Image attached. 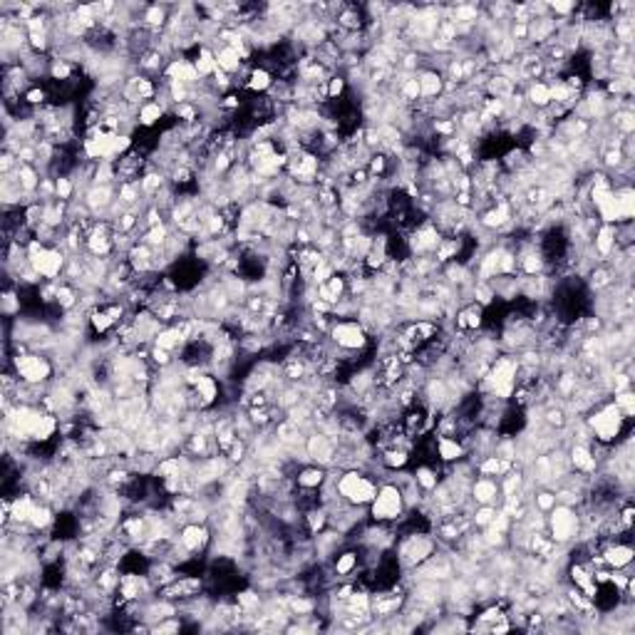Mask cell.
Returning a JSON list of instances; mask_svg holds the SVG:
<instances>
[{
	"label": "cell",
	"mask_w": 635,
	"mask_h": 635,
	"mask_svg": "<svg viewBox=\"0 0 635 635\" xmlns=\"http://www.w3.org/2000/svg\"><path fill=\"white\" fill-rule=\"evenodd\" d=\"M333 481H335L340 499L352 506H370L377 496V484L360 469H343V474Z\"/></svg>",
	"instance_id": "obj_1"
},
{
	"label": "cell",
	"mask_w": 635,
	"mask_h": 635,
	"mask_svg": "<svg viewBox=\"0 0 635 635\" xmlns=\"http://www.w3.org/2000/svg\"><path fill=\"white\" fill-rule=\"evenodd\" d=\"M623 422H625V417H623L621 407L616 402H606L596 412H590L586 417V427L593 435V440H598L601 444H610V442H616L621 437Z\"/></svg>",
	"instance_id": "obj_2"
},
{
	"label": "cell",
	"mask_w": 635,
	"mask_h": 635,
	"mask_svg": "<svg viewBox=\"0 0 635 635\" xmlns=\"http://www.w3.org/2000/svg\"><path fill=\"white\" fill-rule=\"evenodd\" d=\"M546 529L551 534V541L558 546H568L581 536V514L573 506L556 504L546 516Z\"/></svg>",
	"instance_id": "obj_3"
},
{
	"label": "cell",
	"mask_w": 635,
	"mask_h": 635,
	"mask_svg": "<svg viewBox=\"0 0 635 635\" xmlns=\"http://www.w3.org/2000/svg\"><path fill=\"white\" fill-rule=\"evenodd\" d=\"M405 512V494L397 484L387 481V484L377 486V496L370 504V516L375 524H387V521H397Z\"/></svg>",
	"instance_id": "obj_4"
},
{
	"label": "cell",
	"mask_w": 635,
	"mask_h": 635,
	"mask_svg": "<svg viewBox=\"0 0 635 635\" xmlns=\"http://www.w3.org/2000/svg\"><path fill=\"white\" fill-rule=\"evenodd\" d=\"M13 372L20 377V383L25 385H47L52 377V363L40 352H25V355L10 357Z\"/></svg>",
	"instance_id": "obj_5"
},
{
	"label": "cell",
	"mask_w": 635,
	"mask_h": 635,
	"mask_svg": "<svg viewBox=\"0 0 635 635\" xmlns=\"http://www.w3.org/2000/svg\"><path fill=\"white\" fill-rule=\"evenodd\" d=\"M208 541H211V531H208L206 524H184L179 529V534H176V544L171 556L184 561V558L204 551L208 546Z\"/></svg>",
	"instance_id": "obj_6"
},
{
	"label": "cell",
	"mask_w": 635,
	"mask_h": 635,
	"mask_svg": "<svg viewBox=\"0 0 635 635\" xmlns=\"http://www.w3.org/2000/svg\"><path fill=\"white\" fill-rule=\"evenodd\" d=\"M305 457H308V462H313V464H318V467H333L335 464V457H337V437L335 435H328V432H320V429H315V432H311V435H305Z\"/></svg>",
	"instance_id": "obj_7"
},
{
	"label": "cell",
	"mask_w": 635,
	"mask_h": 635,
	"mask_svg": "<svg viewBox=\"0 0 635 635\" xmlns=\"http://www.w3.org/2000/svg\"><path fill=\"white\" fill-rule=\"evenodd\" d=\"M328 335H331L333 345H337L345 352L363 350L365 345H368V333H365V328L357 320H335Z\"/></svg>",
	"instance_id": "obj_8"
},
{
	"label": "cell",
	"mask_w": 635,
	"mask_h": 635,
	"mask_svg": "<svg viewBox=\"0 0 635 635\" xmlns=\"http://www.w3.org/2000/svg\"><path fill=\"white\" fill-rule=\"evenodd\" d=\"M437 544L424 534H412V536L400 546V561L402 566L407 568H417L420 564H424L429 556H435Z\"/></svg>",
	"instance_id": "obj_9"
},
{
	"label": "cell",
	"mask_w": 635,
	"mask_h": 635,
	"mask_svg": "<svg viewBox=\"0 0 635 635\" xmlns=\"http://www.w3.org/2000/svg\"><path fill=\"white\" fill-rule=\"evenodd\" d=\"M568 467L578 474H586V477H593L598 472V457L596 452L590 449V444H581V442H573L568 449Z\"/></svg>",
	"instance_id": "obj_10"
},
{
	"label": "cell",
	"mask_w": 635,
	"mask_h": 635,
	"mask_svg": "<svg viewBox=\"0 0 635 635\" xmlns=\"http://www.w3.org/2000/svg\"><path fill=\"white\" fill-rule=\"evenodd\" d=\"M469 499L477 506H496L501 501L499 481L494 477H479L469 486Z\"/></svg>",
	"instance_id": "obj_11"
},
{
	"label": "cell",
	"mask_w": 635,
	"mask_h": 635,
	"mask_svg": "<svg viewBox=\"0 0 635 635\" xmlns=\"http://www.w3.org/2000/svg\"><path fill=\"white\" fill-rule=\"evenodd\" d=\"M405 603H407V598L402 596L397 588H392L390 593H375V596H372V603H370V610H372V616L375 618L387 621V618H392L395 613H400V610L405 608Z\"/></svg>",
	"instance_id": "obj_12"
},
{
	"label": "cell",
	"mask_w": 635,
	"mask_h": 635,
	"mask_svg": "<svg viewBox=\"0 0 635 635\" xmlns=\"http://www.w3.org/2000/svg\"><path fill=\"white\" fill-rule=\"evenodd\" d=\"M82 201L92 214L99 216V214H104L107 208H112V204L117 201V194H115V189L112 187H97V184H90L87 191L82 194Z\"/></svg>",
	"instance_id": "obj_13"
},
{
	"label": "cell",
	"mask_w": 635,
	"mask_h": 635,
	"mask_svg": "<svg viewBox=\"0 0 635 635\" xmlns=\"http://www.w3.org/2000/svg\"><path fill=\"white\" fill-rule=\"evenodd\" d=\"M601 556H603V564L608 566V568L623 571V568H628V566L633 564L635 551H633V546H628V544H621V541H610V544L603 549Z\"/></svg>",
	"instance_id": "obj_14"
},
{
	"label": "cell",
	"mask_w": 635,
	"mask_h": 635,
	"mask_svg": "<svg viewBox=\"0 0 635 635\" xmlns=\"http://www.w3.org/2000/svg\"><path fill=\"white\" fill-rule=\"evenodd\" d=\"M417 80H420V92L424 102H437L444 95V77H442L440 70H432V67L420 70Z\"/></svg>",
	"instance_id": "obj_15"
},
{
	"label": "cell",
	"mask_w": 635,
	"mask_h": 635,
	"mask_svg": "<svg viewBox=\"0 0 635 635\" xmlns=\"http://www.w3.org/2000/svg\"><path fill=\"white\" fill-rule=\"evenodd\" d=\"M618 248V226L613 224H601L596 231V241H593V251L598 259H610L613 251Z\"/></svg>",
	"instance_id": "obj_16"
},
{
	"label": "cell",
	"mask_w": 635,
	"mask_h": 635,
	"mask_svg": "<svg viewBox=\"0 0 635 635\" xmlns=\"http://www.w3.org/2000/svg\"><path fill=\"white\" fill-rule=\"evenodd\" d=\"M196 392V397H199L201 402V409H208L214 407L216 402H219V395H221V387H219V380H216L211 372H206V375L201 377L199 383L191 387Z\"/></svg>",
	"instance_id": "obj_17"
},
{
	"label": "cell",
	"mask_w": 635,
	"mask_h": 635,
	"mask_svg": "<svg viewBox=\"0 0 635 635\" xmlns=\"http://www.w3.org/2000/svg\"><path fill=\"white\" fill-rule=\"evenodd\" d=\"M526 107H534L536 112H544L551 107V92H549V84L546 82H529L524 92Z\"/></svg>",
	"instance_id": "obj_18"
},
{
	"label": "cell",
	"mask_w": 635,
	"mask_h": 635,
	"mask_svg": "<svg viewBox=\"0 0 635 635\" xmlns=\"http://www.w3.org/2000/svg\"><path fill=\"white\" fill-rule=\"evenodd\" d=\"M328 481V472L325 467H318V464H311V467H303L296 477V484L305 492H318L320 486Z\"/></svg>",
	"instance_id": "obj_19"
},
{
	"label": "cell",
	"mask_w": 635,
	"mask_h": 635,
	"mask_svg": "<svg viewBox=\"0 0 635 635\" xmlns=\"http://www.w3.org/2000/svg\"><path fill=\"white\" fill-rule=\"evenodd\" d=\"M15 176H18L20 189H23V194L25 196L35 194V191L40 189V184H43V176H40V171H38L35 164H18Z\"/></svg>",
	"instance_id": "obj_20"
},
{
	"label": "cell",
	"mask_w": 635,
	"mask_h": 635,
	"mask_svg": "<svg viewBox=\"0 0 635 635\" xmlns=\"http://www.w3.org/2000/svg\"><path fill=\"white\" fill-rule=\"evenodd\" d=\"M514 469V462L509 459H501L499 454H489V457H484V459L477 464V472L481 474V477H504V474H509Z\"/></svg>",
	"instance_id": "obj_21"
},
{
	"label": "cell",
	"mask_w": 635,
	"mask_h": 635,
	"mask_svg": "<svg viewBox=\"0 0 635 635\" xmlns=\"http://www.w3.org/2000/svg\"><path fill=\"white\" fill-rule=\"evenodd\" d=\"M214 55H216V65H219V70L226 72V75H236V72L243 67V60H241V55L234 50V47L221 45L219 50H214Z\"/></svg>",
	"instance_id": "obj_22"
},
{
	"label": "cell",
	"mask_w": 635,
	"mask_h": 635,
	"mask_svg": "<svg viewBox=\"0 0 635 635\" xmlns=\"http://www.w3.org/2000/svg\"><path fill=\"white\" fill-rule=\"evenodd\" d=\"M454 323H457V328H462V331H477V328L481 325V305L469 303L467 308L457 311Z\"/></svg>",
	"instance_id": "obj_23"
},
{
	"label": "cell",
	"mask_w": 635,
	"mask_h": 635,
	"mask_svg": "<svg viewBox=\"0 0 635 635\" xmlns=\"http://www.w3.org/2000/svg\"><path fill=\"white\" fill-rule=\"evenodd\" d=\"M437 452H440L442 462H462L464 459V444L452 437L437 435Z\"/></svg>",
	"instance_id": "obj_24"
},
{
	"label": "cell",
	"mask_w": 635,
	"mask_h": 635,
	"mask_svg": "<svg viewBox=\"0 0 635 635\" xmlns=\"http://www.w3.org/2000/svg\"><path fill=\"white\" fill-rule=\"evenodd\" d=\"M152 345L164 348V350H169V352H174V350H182L184 340H182V335H179V331H176L174 325H167V328H162V331L156 333L154 340H152Z\"/></svg>",
	"instance_id": "obj_25"
},
{
	"label": "cell",
	"mask_w": 635,
	"mask_h": 635,
	"mask_svg": "<svg viewBox=\"0 0 635 635\" xmlns=\"http://www.w3.org/2000/svg\"><path fill=\"white\" fill-rule=\"evenodd\" d=\"M52 524H55V509H52V504L38 501L33 514H30V526H33L35 531H45Z\"/></svg>",
	"instance_id": "obj_26"
},
{
	"label": "cell",
	"mask_w": 635,
	"mask_h": 635,
	"mask_svg": "<svg viewBox=\"0 0 635 635\" xmlns=\"http://www.w3.org/2000/svg\"><path fill=\"white\" fill-rule=\"evenodd\" d=\"M194 67H196V72H199L201 80L214 77L216 70H219L214 50H211V47H199V55H196V60H194Z\"/></svg>",
	"instance_id": "obj_27"
},
{
	"label": "cell",
	"mask_w": 635,
	"mask_h": 635,
	"mask_svg": "<svg viewBox=\"0 0 635 635\" xmlns=\"http://www.w3.org/2000/svg\"><path fill=\"white\" fill-rule=\"evenodd\" d=\"M164 112H167V110H164V107L156 102V99H152V102H144L142 107L136 110V124H139V127H154V124L164 117Z\"/></svg>",
	"instance_id": "obj_28"
},
{
	"label": "cell",
	"mask_w": 635,
	"mask_h": 635,
	"mask_svg": "<svg viewBox=\"0 0 635 635\" xmlns=\"http://www.w3.org/2000/svg\"><path fill=\"white\" fill-rule=\"evenodd\" d=\"M169 239H171V231H169L167 224H159V226L154 228H147V231H142V239L147 246H152L154 251H162V248H167Z\"/></svg>",
	"instance_id": "obj_29"
},
{
	"label": "cell",
	"mask_w": 635,
	"mask_h": 635,
	"mask_svg": "<svg viewBox=\"0 0 635 635\" xmlns=\"http://www.w3.org/2000/svg\"><path fill=\"white\" fill-rule=\"evenodd\" d=\"M380 462H383L385 469H402L409 462L407 447H385Z\"/></svg>",
	"instance_id": "obj_30"
},
{
	"label": "cell",
	"mask_w": 635,
	"mask_h": 635,
	"mask_svg": "<svg viewBox=\"0 0 635 635\" xmlns=\"http://www.w3.org/2000/svg\"><path fill=\"white\" fill-rule=\"evenodd\" d=\"M246 87H248L251 92H268V90L273 87L271 72L263 70V67H253V70L248 72Z\"/></svg>",
	"instance_id": "obj_31"
},
{
	"label": "cell",
	"mask_w": 635,
	"mask_h": 635,
	"mask_svg": "<svg viewBox=\"0 0 635 635\" xmlns=\"http://www.w3.org/2000/svg\"><path fill=\"white\" fill-rule=\"evenodd\" d=\"M305 524H308V531L311 534H320L325 526H328V509H325V506L318 509V504L311 506V509L305 512Z\"/></svg>",
	"instance_id": "obj_32"
},
{
	"label": "cell",
	"mask_w": 635,
	"mask_h": 635,
	"mask_svg": "<svg viewBox=\"0 0 635 635\" xmlns=\"http://www.w3.org/2000/svg\"><path fill=\"white\" fill-rule=\"evenodd\" d=\"M357 561H360V556H357L355 551H345L340 553V556L335 558V564H333V571H335L337 578H348L352 573V571L357 568Z\"/></svg>",
	"instance_id": "obj_33"
},
{
	"label": "cell",
	"mask_w": 635,
	"mask_h": 635,
	"mask_svg": "<svg viewBox=\"0 0 635 635\" xmlns=\"http://www.w3.org/2000/svg\"><path fill=\"white\" fill-rule=\"evenodd\" d=\"M531 504H534V509H536V512L549 514L553 506H556V492H553V489H549V486H541V489L534 494Z\"/></svg>",
	"instance_id": "obj_34"
},
{
	"label": "cell",
	"mask_w": 635,
	"mask_h": 635,
	"mask_svg": "<svg viewBox=\"0 0 635 635\" xmlns=\"http://www.w3.org/2000/svg\"><path fill=\"white\" fill-rule=\"evenodd\" d=\"M236 603L246 610L248 616H253V613H259V610L263 608V601H261L259 590H241V593H236Z\"/></svg>",
	"instance_id": "obj_35"
},
{
	"label": "cell",
	"mask_w": 635,
	"mask_h": 635,
	"mask_svg": "<svg viewBox=\"0 0 635 635\" xmlns=\"http://www.w3.org/2000/svg\"><path fill=\"white\" fill-rule=\"evenodd\" d=\"M412 477H415V484L420 486L422 492L432 494L437 489V484H440V479H437V472H435V469H429V467H420L415 474H412Z\"/></svg>",
	"instance_id": "obj_36"
},
{
	"label": "cell",
	"mask_w": 635,
	"mask_h": 635,
	"mask_svg": "<svg viewBox=\"0 0 635 635\" xmlns=\"http://www.w3.org/2000/svg\"><path fill=\"white\" fill-rule=\"evenodd\" d=\"M52 179H55V196H58L60 201H67V204H70L72 194H75V182H72V176L58 174V176H52Z\"/></svg>",
	"instance_id": "obj_37"
},
{
	"label": "cell",
	"mask_w": 635,
	"mask_h": 635,
	"mask_svg": "<svg viewBox=\"0 0 635 635\" xmlns=\"http://www.w3.org/2000/svg\"><path fill=\"white\" fill-rule=\"evenodd\" d=\"M496 506H477L472 512V526H477V529H486V526L492 524L494 516H496Z\"/></svg>",
	"instance_id": "obj_38"
},
{
	"label": "cell",
	"mask_w": 635,
	"mask_h": 635,
	"mask_svg": "<svg viewBox=\"0 0 635 635\" xmlns=\"http://www.w3.org/2000/svg\"><path fill=\"white\" fill-rule=\"evenodd\" d=\"M90 325H92V331L95 333L104 335V333L110 331L115 323H112V318L104 313V308H95V311H90Z\"/></svg>",
	"instance_id": "obj_39"
},
{
	"label": "cell",
	"mask_w": 635,
	"mask_h": 635,
	"mask_svg": "<svg viewBox=\"0 0 635 635\" xmlns=\"http://www.w3.org/2000/svg\"><path fill=\"white\" fill-rule=\"evenodd\" d=\"M621 407V412H623V417L625 420H630V417L635 415V395H633V390H623V392H616V400H613Z\"/></svg>",
	"instance_id": "obj_40"
},
{
	"label": "cell",
	"mask_w": 635,
	"mask_h": 635,
	"mask_svg": "<svg viewBox=\"0 0 635 635\" xmlns=\"http://www.w3.org/2000/svg\"><path fill=\"white\" fill-rule=\"evenodd\" d=\"M588 283H590V288L603 291V288H608V285L613 283V273H610L606 266H598V268H593V271H590Z\"/></svg>",
	"instance_id": "obj_41"
},
{
	"label": "cell",
	"mask_w": 635,
	"mask_h": 635,
	"mask_svg": "<svg viewBox=\"0 0 635 635\" xmlns=\"http://www.w3.org/2000/svg\"><path fill=\"white\" fill-rule=\"evenodd\" d=\"M50 77L52 80H60V82H65V80L72 77V65L67 62V60L55 58L50 62Z\"/></svg>",
	"instance_id": "obj_42"
},
{
	"label": "cell",
	"mask_w": 635,
	"mask_h": 635,
	"mask_svg": "<svg viewBox=\"0 0 635 635\" xmlns=\"http://www.w3.org/2000/svg\"><path fill=\"white\" fill-rule=\"evenodd\" d=\"M27 47L33 52H45L50 47V33H27Z\"/></svg>",
	"instance_id": "obj_43"
},
{
	"label": "cell",
	"mask_w": 635,
	"mask_h": 635,
	"mask_svg": "<svg viewBox=\"0 0 635 635\" xmlns=\"http://www.w3.org/2000/svg\"><path fill=\"white\" fill-rule=\"evenodd\" d=\"M345 92V77L343 75H333L328 80V99H337Z\"/></svg>",
	"instance_id": "obj_44"
},
{
	"label": "cell",
	"mask_w": 635,
	"mask_h": 635,
	"mask_svg": "<svg viewBox=\"0 0 635 635\" xmlns=\"http://www.w3.org/2000/svg\"><path fill=\"white\" fill-rule=\"evenodd\" d=\"M45 99H47V92H45V90H40V87H35V90H27V92H25V102H27V104H33V107H43V104H45Z\"/></svg>",
	"instance_id": "obj_45"
},
{
	"label": "cell",
	"mask_w": 635,
	"mask_h": 635,
	"mask_svg": "<svg viewBox=\"0 0 635 635\" xmlns=\"http://www.w3.org/2000/svg\"><path fill=\"white\" fill-rule=\"evenodd\" d=\"M573 10H576L573 3H549V13L553 15H571Z\"/></svg>",
	"instance_id": "obj_46"
},
{
	"label": "cell",
	"mask_w": 635,
	"mask_h": 635,
	"mask_svg": "<svg viewBox=\"0 0 635 635\" xmlns=\"http://www.w3.org/2000/svg\"><path fill=\"white\" fill-rule=\"evenodd\" d=\"M3 303H5V313L20 311V300L15 298V293H13V291H8V293H5V300H3Z\"/></svg>",
	"instance_id": "obj_47"
}]
</instances>
